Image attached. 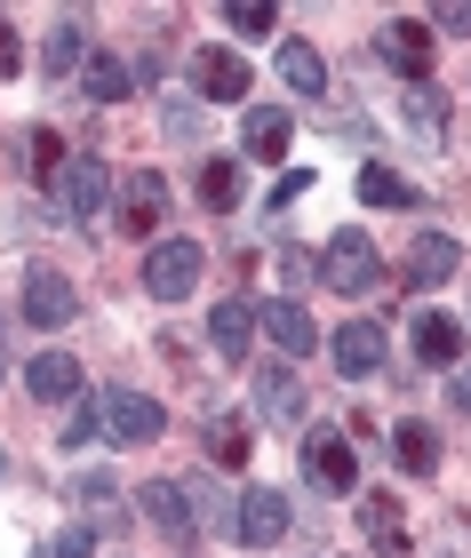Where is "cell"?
<instances>
[{"mask_svg":"<svg viewBox=\"0 0 471 558\" xmlns=\"http://www.w3.org/2000/svg\"><path fill=\"white\" fill-rule=\"evenodd\" d=\"M201 271H208V247L201 240H153V247H144V295H153V303H184L192 288H201Z\"/></svg>","mask_w":471,"mask_h":558,"instance_id":"cell-1","label":"cell"},{"mask_svg":"<svg viewBox=\"0 0 471 558\" xmlns=\"http://www.w3.org/2000/svg\"><path fill=\"white\" fill-rule=\"evenodd\" d=\"M57 192H64V216L81 223V232H105L112 223V168L105 160H64V175H57Z\"/></svg>","mask_w":471,"mask_h":558,"instance_id":"cell-2","label":"cell"},{"mask_svg":"<svg viewBox=\"0 0 471 558\" xmlns=\"http://www.w3.org/2000/svg\"><path fill=\"white\" fill-rule=\"evenodd\" d=\"M319 279H328L336 295H367V288L384 279L376 240H367V232H336V240H328V256H319Z\"/></svg>","mask_w":471,"mask_h":558,"instance_id":"cell-3","label":"cell"},{"mask_svg":"<svg viewBox=\"0 0 471 558\" xmlns=\"http://www.w3.org/2000/svg\"><path fill=\"white\" fill-rule=\"evenodd\" d=\"M304 471H312V487H328V495H360L352 430H304Z\"/></svg>","mask_w":471,"mask_h":558,"instance_id":"cell-4","label":"cell"},{"mask_svg":"<svg viewBox=\"0 0 471 558\" xmlns=\"http://www.w3.org/2000/svg\"><path fill=\"white\" fill-rule=\"evenodd\" d=\"M288 519H295V502L280 495V487H247L240 502H232V543H247V550H271L288 535Z\"/></svg>","mask_w":471,"mask_h":558,"instance_id":"cell-5","label":"cell"},{"mask_svg":"<svg viewBox=\"0 0 471 558\" xmlns=\"http://www.w3.org/2000/svg\"><path fill=\"white\" fill-rule=\"evenodd\" d=\"M160 216H168V184L153 168H136L129 184H120V208H112V232L129 240H160Z\"/></svg>","mask_w":471,"mask_h":558,"instance_id":"cell-6","label":"cell"},{"mask_svg":"<svg viewBox=\"0 0 471 558\" xmlns=\"http://www.w3.org/2000/svg\"><path fill=\"white\" fill-rule=\"evenodd\" d=\"M24 319H33V327H72V319H81L72 279L48 271V264H33V271H24Z\"/></svg>","mask_w":471,"mask_h":558,"instance_id":"cell-7","label":"cell"},{"mask_svg":"<svg viewBox=\"0 0 471 558\" xmlns=\"http://www.w3.org/2000/svg\"><path fill=\"white\" fill-rule=\"evenodd\" d=\"M105 430H112L120 447H153L160 430H168V408H160V399H144V391H112L105 399Z\"/></svg>","mask_w":471,"mask_h":558,"instance_id":"cell-8","label":"cell"},{"mask_svg":"<svg viewBox=\"0 0 471 558\" xmlns=\"http://www.w3.org/2000/svg\"><path fill=\"white\" fill-rule=\"evenodd\" d=\"M256 327H264V336L271 343H280V360H312V312H304V303H295V295H271V303H256Z\"/></svg>","mask_w":471,"mask_h":558,"instance_id":"cell-9","label":"cell"},{"mask_svg":"<svg viewBox=\"0 0 471 558\" xmlns=\"http://www.w3.org/2000/svg\"><path fill=\"white\" fill-rule=\"evenodd\" d=\"M256 399H264V415L280 430H304V375H295V360H271L256 375Z\"/></svg>","mask_w":471,"mask_h":558,"instance_id":"cell-10","label":"cell"},{"mask_svg":"<svg viewBox=\"0 0 471 558\" xmlns=\"http://www.w3.org/2000/svg\"><path fill=\"white\" fill-rule=\"evenodd\" d=\"M24 391H33L40 408H72V399H81V360H72V351H40V360L24 367Z\"/></svg>","mask_w":471,"mask_h":558,"instance_id":"cell-11","label":"cell"},{"mask_svg":"<svg viewBox=\"0 0 471 558\" xmlns=\"http://www.w3.org/2000/svg\"><path fill=\"white\" fill-rule=\"evenodd\" d=\"M192 81H201V96H216V105H240L247 96V57H232V48H192Z\"/></svg>","mask_w":471,"mask_h":558,"instance_id":"cell-12","label":"cell"},{"mask_svg":"<svg viewBox=\"0 0 471 558\" xmlns=\"http://www.w3.org/2000/svg\"><path fill=\"white\" fill-rule=\"evenodd\" d=\"M360 526H367V543H376V558H408V519H400V495L367 487V495H360Z\"/></svg>","mask_w":471,"mask_h":558,"instance_id":"cell-13","label":"cell"},{"mask_svg":"<svg viewBox=\"0 0 471 558\" xmlns=\"http://www.w3.org/2000/svg\"><path fill=\"white\" fill-rule=\"evenodd\" d=\"M376 57H391V64H400V72H408L415 88H424V72H432V24H415V16H400V24H384Z\"/></svg>","mask_w":471,"mask_h":558,"instance_id":"cell-14","label":"cell"},{"mask_svg":"<svg viewBox=\"0 0 471 558\" xmlns=\"http://www.w3.org/2000/svg\"><path fill=\"white\" fill-rule=\"evenodd\" d=\"M256 336H264V327H256V303H247V295H225V303H216V319H208V343L225 351L232 367L247 360V343H256Z\"/></svg>","mask_w":471,"mask_h":558,"instance_id":"cell-15","label":"cell"},{"mask_svg":"<svg viewBox=\"0 0 471 558\" xmlns=\"http://www.w3.org/2000/svg\"><path fill=\"white\" fill-rule=\"evenodd\" d=\"M456 264H463V240H448V232L408 240V288H439V279H456Z\"/></svg>","mask_w":471,"mask_h":558,"instance_id":"cell-16","label":"cell"},{"mask_svg":"<svg viewBox=\"0 0 471 558\" xmlns=\"http://www.w3.org/2000/svg\"><path fill=\"white\" fill-rule=\"evenodd\" d=\"M288 136H295V120L280 105H247V129H240L247 160H288Z\"/></svg>","mask_w":471,"mask_h":558,"instance_id":"cell-17","label":"cell"},{"mask_svg":"<svg viewBox=\"0 0 471 558\" xmlns=\"http://www.w3.org/2000/svg\"><path fill=\"white\" fill-rule=\"evenodd\" d=\"M136 502H144V519H153L160 535L192 543V487H177V478H153V487H144Z\"/></svg>","mask_w":471,"mask_h":558,"instance_id":"cell-18","label":"cell"},{"mask_svg":"<svg viewBox=\"0 0 471 558\" xmlns=\"http://www.w3.org/2000/svg\"><path fill=\"white\" fill-rule=\"evenodd\" d=\"M415 360L424 367H463V327L448 312H415Z\"/></svg>","mask_w":471,"mask_h":558,"instance_id":"cell-19","label":"cell"},{"mask_svg":"<svg viewBox=\"0 0 471 558\" xmlns=\"http://www.w3.org/2000/svg\"><path fill=\"white\" fill-rule=\"evenodd\" d=\"M336 367H343V375H384V327H376V319L336 327Z\"/></svg>","mask_w":471,"mask_h":558,"instance_id":"cell-20","label":"cell"},{"mask_svg":"<svg viewBox=\"0 0 471 558\" xmlns=\"http://www.w3.org/2000/svg\"><path fill=\"white\" fill-rule=\"evenodd\" d=\"M391 463H400L408 478H432V471H439V430L408 415L400 430H391Z\"/></svg>","mask_w":471,"mask_h":558,"instance_id":"cell-21","label":"cell"},{"mask_svg":"<svg viewBox=\"0 0 471 558\" xmlns=\"http://www.w3.org/2000/svg\"><path fill=\"white\" fill-rule=\"evenodd\" d=\"M40 64H48V81H72V72L88 64V33H81V16H57V24H48Z\"/></svg>","mask_w":471,"mask_h":558,"instance_id":"cell-22","label":"cell"},{"mask_svg":"<svg viewBox=\"0 0 471 558\" xmlns=\"http://www.w3.org/2000/svg\"><path fill=\"white\" fill-rule=\"evenodd\" d=\"M81 96H88V105H120V96H129V64H120L112 48H88V64H81Z\"/></svg>","mask_w":471,"mask_h":558,"instance_id":"cell-23","label":"cell"},{"mask_svg":"<svg viewBox=\"0 0 471 558\" xmlns=\"http://www.w3.org/2000/svg\"><path fill=\"white\" fill-rule=\"evenodd\" d=\"M192 192H201V208H208V216H232V208H240V160H201Z\"/></svg>","mask_w":471,"mask_h":558,"instance_id":"cell-24","label":"cell"},{"mask_svg":"<svg viewBox=\"0 0 471 558\" xmlns=\"http://www.w3.org/2000/svg\"><path fill=\"white\" fill-rule=\"evenodd\" d=\"M280 81H288L295 96H319V88H328V64H319L312 40H288V48H280Z\"/></svg>","mask_w":471,"mask_h":558,"instance_id":"cell-25","label":"cell"},{"mask_svg":"<svg viewBox=\"0 0 471 558\" xmlns=\"http://www.w3.org/2000/svg\"><path fill=\"white\" fill-rule=\"evenodd\" d=\"M360 199H367V208H415L424 192H415L400 168H360Z\"/></svg>","mask_w":471,"mask_h":558,"instance_id":"cell-26","label":"cell"},{"mask_svg":"<svg viewBox=\"0 0 471 558\" xmlns=\"http://www.w3.org/2000/svg\"><path fill=\"white\" fill-rule=\"evenodd\" d=\"M408 129H415V144L439 151V136H448V96L439 88H408Z\"/></svg>","mask_w":471,"mask_h":558,"instance_id":"cell-27","label":"cell"},{"mask_svg":"<svg viewBox=\"0 0 471 558\" xmlns=\"http://www.w3.org/2000/svg\"><path fill=\"white\" fill-rule=\"evenodd\" d=\"M208 454H216V463H247V454H256L247 423L240 415H208Z\"/></svg>","mask_w":471,"mask_h":558,"instance_id":"cell-28","label":"cell"},{"mask_svg":"<svg viewBox=\"0 0 471 558\" xmlns=\"http://www.w3.org/2000/svg\"><path fill=\"white\" fill-rule=\"evenodd\" d=\"M160 129L177 136V144H192V136H201V105H192V96H177V88H168V96H160Z\"/></svg>","mask_w":471,"mask_h":558,"instance_id":"cell-29","label":"cell"},{"mask_svg":"<svg viewBox=\"0 0 471 558\" xmlns=\"http://www.w3.org/2000/svg\"><path fill=\"white\" fill-rule=\"evenodd\" d=\"M225 24H232L240 40H264V33H271V24H280V16H271L264 0H232V9H225Z\"/></svg>","mask_w":471,"mask_h":558,"instance_id":"cell-30","label":"cell"},{"mask_svg":"<svg viewBox=\"0 0 471 558\" xmlns=\"http://www.w3.org/2000/svg\"><path fill=\"white\" fill-rule=\"evenodd\" d=\"M88 550H96V535H88L81 519H72V526H57V535H48V543H40L33 558H88Z\"/></svg>","mask_w":471,"mask_h":558,"instance_id":"cell-31","label":"cell"},{"mask_svg":"<svg viewBox=\"0 0 471 558\" xmlns=\"http://www.w3.org/2000/svg\"><path fill=\"white\" fill-rule=\"evenodd\" d=\"M96 430H105V399H96V408H88V399H72V415H64V447H88Z\"/></svg>","mask_w":471,"mask_h":558,"instance_id":"cell-32","label":"cell"},{"mask_svg":"<svg viewBox=\"0 0 471 558\" xmlns=\"http://www.w3.org/2000/svg\"><path fill=\"white\" fill-rule=\"evenodd\" d=\"M33 175H40V184H57V175H64V144H57V129L33 136Z\"/></svg>","mask_w":471,"mask_h":558,"instance_id":"cell-33","label":"cell"},{"mask_svg":"<svg viewBox=\"0 0 471 558\" xmlns=\"http://www.w3.org/2000/svg\"><path fill=\"white\" fill-rule=\"evenodd\" d=\"M64 495L81 502V511H105V502H112V478H105V471H81V478H72Z\"/></svg>","mask_w":471,"mask_h":558,"instance_id":"cell-34","label":"cell"},{"mask_svg":"<svg viewBox=\"0 0 471 558\" xmlns=\"http://www.w3.org/2000/svg\"><path fill=\"white\" fill-rule=\"evenodd\" d=\"M16 72H24V40H16V24L0 16V81H16Z\"/></svg>","mask_w":471,"mask_h":558,"instance_id":"cell-35","label":"cell"},{"mask_svg":"<svg viewBox=\"0 0 471 558\" xmlns=\"http://www.w3.org/2000/svg\"><path fill=\"white\" fill-rule=\"evenodd\" d=\"M432 24H439V33H471V0H448V9H439Z\"/></svg>","mask_w":471,"mask_h":558,"instance_id":"cell-36","label":"cell"},{"mask_svg":"<svg viewBox=\"0 0 471 558\" xmlns=\"http://www.w3.org/2000/svg\"><path fill=\"white\" fill-rule=\"evenodd\" d=\"M304 184H312V168H288V175H280V184H271V199H280V208H288V199H295V192H304Z\"/></svg>","mask_w":471,"mask_h":558,"instance_id":"cell-37","label":"cell"},{"mask_svg":"<svg viewBox=\"0 0 471 558\" xmlns=\"http://www.w3.org/2000/svg\"><path fill=\"white\" fill-rule=\"evenodd\" d=\"M456 408L471 415V367H456Z\"/></svg>","mask_w":471,"mask_h":558,"instance_id":"cell-38","label":"cell"}]
</instances>
